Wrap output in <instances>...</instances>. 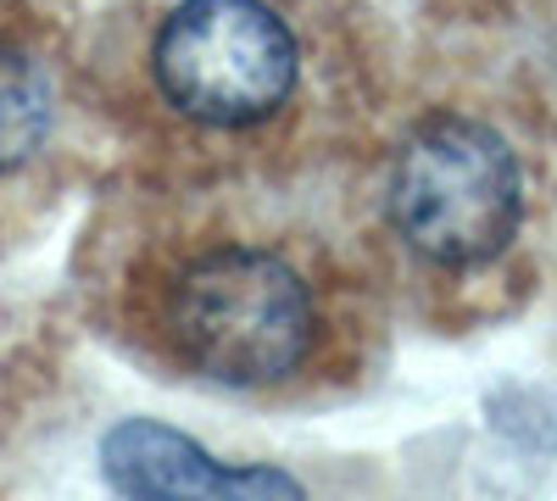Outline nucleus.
Wrapping results in <instances>:
<instances>
[{
  "instance_id": "2",
  "label": "nucleus",
  "mask_w": 557,
  "mask_h": 501,
  "mask_svg": "<svg viewBox=\"0 0 557 501\" xmlns=\"http://www.w3.org/2000/svg\"><path fill=\"white\" fill-rule=\"evenodd\" d=\"M312 296L290 262L223 246L190 262L168 296V335L218 385H273L312 351Z\"/></svg>"
},
{
  "instance_id": "4",
  "label": "nucleus",
  "mask_w": 557,
  "mask_h": 501,
  "mask_svg": "<svg viewBox=\"0 0 557 501\" xmlns=\"http://www.w3.org/2000/svg\"><path fill=\"white\" fill-rule=\"evenodd\" d=\"M101 474L123 501H307L285 468H228L157 418L112 424L101 435Z\"/></svg>"
},
{
  "instance_id": "3",
  "label": "nucleus",
  "mask_w": 557,
  "mask_h": 501,
  "mask_svg": "<svg viewBox=\"0 0 557 501\" xmlns=\"http://www.w3.org/2000/svg\"><path fill=\"white\" fill-rule=\"evenodd\" d=\"M296 34L262 0H178L151 45L162 101L207 128L273 117L296 89Z\"/></svg>"
},
{
  "instance_id": "1",
  "label": "nucleus",
  "mask_w": 557,
  "mask_h": 501,
  "mask_svg": "<svg viewBox=\"0 0 557 501\" xmlns=\"http://www.w3.org/2000/svg\"><path fill=\"white\" fill-rule=\"evenodd\" d=\"M385 206L418 256L441 267H480L519 235L524 173L491 123L430 117L396 151Z\"/></svg>"
},
{
  "instance_id": "5",
  "label": "nucleus",
  "mask_w": 557,
  "mask_h": 501,
  "mask_svg": "<svg viewBox=\"0 0 557 501\" xmlns=\"http://www.w3.org/2000/svg\"><path fill=\"white\" fill-rule=\"evenodd\" d=\"M57 123V89L45 78V67L17 51L12 39H0V173H17L34 162L51 140Z\"/></svg>"
}]
</instances>
